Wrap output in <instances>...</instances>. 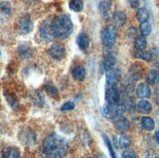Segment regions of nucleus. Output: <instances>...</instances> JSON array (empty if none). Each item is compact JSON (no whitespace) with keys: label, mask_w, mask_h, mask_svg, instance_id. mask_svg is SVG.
Wrapping results in <instances>:
<instances>
[{"label":"nucleus","mask_w":159,"mask_h":158,"mask_svg":"<svg viewBox=\"0 0 159 158\" xmlns=\"http://www.w3.org/2000/svg\"><path fill=\"white\" fill-rule=\"evenodd\" d=\"M151 29H152V26H151V24L148 22H148L142 23L140 25V31H141V34L143 36L149 35L151 32Z\"/></svg>","instance_id":"bb28decb"},{"label":"nucleus","mask_w":159,"mask_h":158,"mask_svg":"<svg viewBox=\"0 0 159 158\" xmlns=\"http://www.w3.org/2000/svg\"><path fill=\"white\" fill-rule=\"evenodd\" d=\"M102 42L106 47H112L117 38V29L114 25H107L102 31Z\"/></svg>","instance_id":"20e7f679"},{"label":"nucleus","mask_w":159,"mask_h":158,"mask_svg":"<svg viewBox=\"0 0 159 158\" xmlns=\"http://www.w3.org/2000/svg\"><path fill=\"white\" fill-rule=\"evenodd\" d=\"M1 158H20V154L15 147H6L3 149Z\"/></svg>","instance_id":"6ab92c4d"},{"label":"nucleus","mask_w":159,"mask_h":158,"mask_svg":"<svg viewBox=\"0 0 159 158\" xmlns=\"http://www.w3.org/2000/svg\"><path fill=\"white\" fill-rule=\"evenodd\" d=\"M49 55L50 57L56 61L63 60L66 56V49L64 45L60 43H54L49 49Z\"/></svg>","instance_id":"39448f33"},{"label":"nucleus","mask_w":159,"mask_h":158,"mask_svg":"<svg viewBox=\"0 0 159 158\" xmlns=\"http://www.w3.org/2000/svg\"><path fill=\"white\" fill-rule=\"evenodd\" d=\"M121 78V71L118 68H111L107 71L106 73V79L107 83L109 86H115L119 82Z\"/></svg>","instance_id":"0eeeda50"},{"label":"nucleus","mask_w":159,"mask_h":158,"mask_svg":"<svg viewBox=\"0 0 159 158\" xmlns=\"http://www.w3.org/2000/svg\"><path fill=\"white\" fill-rule=\"evenodd\" d=\"M142 126L143 127V129H146L147 131H152V130L154 129L155 123L151 117H148V116H143V117L142 118Z\"/></svg>","instance_id":"5701e85b"},{"label":"nucleus","mask_w":159,"mask_h":158,"mask_svg":"<svg viewBox=\"0 0 159 158\" xmlns=\"http://www.w3.org/2000/svg\"><path fill=\"white\" fill-rule=\"evenodd\" d=\"M148 41L146 36L143 35H137L134 39V47L136 48V50L138 51H143L147 48Z\"/></svg>","instance_id":"a211bd4d"},{"label":"nucleus","mask_w":159,"mask_h":158,"mask_svg":"<svg viewBox=\"0 0 159 158\" xmlns=\"http://www.w3.org/2000/svg\"><path fill=\"white\" fill-rule=\"evenodd\" d=\"M72 76L76 80H83L86 76V70L83 66H75L72 70Z\"/></svg>","instance_id":"412c9836"},{"label":"nucleus","mask_w":159,"mask_h":158,"mask_svg":"<svg viewBox=\"0 0 159 158\" xmlns=\"http://www.w3.org/2000/svg\"><path fill=\"white\" fill-rule=\"evenodd\" d=\"M159 80V73L157 70H150L147 76V83L149 85H154Z\"/></svg>","instance_id":"a878e982"},{"label":"nucleus","mask_w":159,"mask_h":158,"mask_svg":"<svg viewBox=\"0 0 159 158\" xmlns=\"http://www.w3.org/2000/svg\"><path fill=\"white\" fill-rule=\"evenodd\" d=\"M113 124L117 131H119L121 133H125L130 129V122L126 117H124V116H119V117L114 118Z\"/></svg>","instance_id":"f8f14e48"},{"label":"nucleus","mask_w":159,"mask_h":158,"mask_svg":"<svg viewBox=\"0 0 159 158\" xmlns=\"http://www.w3.org/2000/svg\"><path fill=\"white\" fill-rule=\"evenodd\" d=\"M18 29L20 33L22 34H27L31 32V30L33 29V23L31 22L30 18L29 16L20 18L18 24Z\"/></svg>","instance_id":"423d86ee"},{"label":"nucleus","mask_w":159,"mask_h":158,"mask_svg":"<svg viewBox=\"0 0 159 158\" xmlns=\"http://www.w3.org/2000/svg\"><path fill=\"white\" fill-rule=\"evenodd\" d=\"M122 105L124 106V107H125V111H133L135 108V101L133 98L130 97L124 101Z\"/></svg>","instance_id":"cd10ccee"},{"label":"nucleus","mask_w":159,"mask_h":158,"mask_svg":"<svg viewBox=\"0 0 159 158\" xmlns=\"http://www.w3.org/2000/svg\"><path fill=\"white\" fill-rule=\"evenodd\" d=\"M106 101L107 104H117L119 102L120 95L118 90L114 86H109L106 91Z\"/></svg>","instance_id":"9b49d317"},{"label":"nucleus","mask_w":159,"mask_h":158,"mask_svg":"<svg viewBox=\"0 0 159 158\" xmlns=\"http://www.w3.org/2000/svg\"><path fill=\"white\" fill-rule=\"evenodd\" d=\"M125 112V107L120 104H106L102 107V113L107 119H114L116 117L122 116Z\"/></svg>","instance_id":"7ed1b4c3"},{"label":"nucleus","mask_w":159,"mask_h":158,"mask_svg":"<svg viewBox=\"0 0 159 158\" xmlns=\"http://www.w3.org/2000/svg\"><path fill=\"white\" fill-rule=\"evenodd\" d=\"M115 64H116V58L113 55H107L105 57V60H103V68H105L106 71H107L113 68Z\"/></svg>","instance_id":"aec40b11"},{"label":"nucleus","mask_w":159,"mask_h":158,"mask_svg":"<svg viewBox=\"0 0 159 158\" xmlns=\"http://www.w3.org/2000/svg\"><path fill=\"white\" fill-rule=\"evenodd\" d=\"M93 158H107L105 155L103 154H102V155H100V156H96V157H93Z\"/></svg>","instance_id":"72a5a7b5"},{"label":"nucleus","mask_w":159,"mask_h":158,"mask_svg":"<svg viewBox=\"0 0 159 158\" xmlns=\"http://www.w3.org/2000/svg\"><path fill=\"white\" fill-rule=\"evenodd\" d=\"M149 19V12L147 8H140L137 12V20L140 24L148 22Z\"/></svg>","instance_id":"4be33fe9"},{"label":"nucleus","mask_w":159,"mask_h":158,"mask_svg":"<svg viewBox=\"0 0 159 158\" xmlns=\"http://www.w3.org/2000/svg\"><path fill=\"white\" fill-rule=\"evenodd\" d=\"M68 150L66 140L58 134H51L43 140L41 145V154L44 158H61Z\"/></svg>","instance_id":"f257e3e1"},{"label":"nucleus","mask_w":159,"mask_h":158,"mask_svg":"<svg viewBox=\"0 0 159 158\" xmlns=\"http://www.w3.org/2000/svg\"><path fill=\"white\" fill-rule=\"evenodd\" d=\"M113 142H114L115 147L120 148V149L129 148L130 146H131V142H132L129 137H127L126 135H124V134H119V135L114 136Z\"/></svg>","instance_id":"1a4fd4ad"},{"label":"nucleus","mask_w":159,"mask_h":158,"mask_svg":"<svg viewBox=\"0 0 159 158\" xmlns=\"http://www.w3.org/2000/svg\"><path fill=\"white\" fill-rule=\"evenodd\" d=\"M121 158H137V154L135 152V150L131 148H126L124 149V151H122Z\"/></svg>","instance_id":"c85d7f7f"},{"label":"nucleus","mask_w":159,"mask_h":158,"mask_svg":"<svg viewBox=\"0 0 159 158\" xmlns=\"http://www.w3.org/2000/svg\"><path fill=\"white\" fill-rule=\"evenodd\" d=\"M45 89H46L47 93H49L50 95H56L57 94V89L52 85H46Z\"/></svg>","instance_id":"7c9ffc66"},{"label":"nucleus","mask_w":159,"mask_h":158,"mask_svg":"<svg viewBox=\"0 0 159 158\" xmlns=\"http://www.w3.org/2000/svg\"><path fill=\"white\" fill-rule=\"evenodd\" d=\"M51 20H46L45 22L41 25L40 26V36L42 39L45 41H50L53 37V33H52V29H51Z\"/></svg>","instance_id":"6e6552de"},{"label":"nucleus","mask_w":159,"mask_h":158,"mask_svg":"<svg viewBox=\"0 0 159 158\" xmlns=\"http://www.w3.org/2000/svg\"><path fill=\"white\" fill-rule=\"evenodd\" d=\"M143 75V67L138 63H135L133 65H131L129 67V76L130 78L134 80V81H138L142 79Z\"/></svg>","instance_id":"9d476101"},{"label":"nucleus","mask_w":159,"mask_h":158,"mask_svg":"<svg viewBox=\"0 0 159 158\" xmlns=\"http://www.w3.org/2000/svg\"><path fill=\"white\" fill-rule=\"evenodd\" d=\"M76 43L81 50H86L90 46V38L86 33H80L76 38Z\"/></svg>","instance_id":"dca6fc26"},{"label":"nucleus","mask_w":159,"mask_h":158,"mask_svg":"<svg viewBox=\"0 0 159 158\" xmlns=\"http://www.w3.org/2000/svg\"><path fill=\"white\" fill-rule=\"evenodd\" d=\"M75 107L74 104L71 102H66L65 104L61 106V111H72V109Z\"/></svg>","instance_id":"c756f323"},{"label":"nucleus","mask_w":159,"mask_h":158,"mask_svg":"<svg viewBox=\"0 0 159 158\" xmlns=\"http://www.w3.org/2000/svg\"><path fill=\"white\" fill-rule=\"evenodd\" d=\"M155 140H156V142H157V143H158V146H159V130L155 132Z\"/></svg>","instance_id":"473e14b6"},{"label":"nucleus","mask_w":159,"mask_h":158,"mask_svg":"<svg viewBox=\"0 0 159 158\" xmlns=\"http://www.w3.org/2000/svg\"><path fill=\"white\" fill-rule=\"evenodd\" d=\"M18 55L20 56V58H22V59H29L31 57L32 50L27 44H25V43L20 44L18 47Z\"/></svg>","instance_id":"f3484780"},{"label":"nucleus","mask_w":159,"mask_h":158,"mask_svg":"<svg viewBox=\"0 0 159 158\" xmlns=\"http://www.w3.org/2000/svg\"><path fill=\"white\" fill-rule=\"evenodd\" d=\"M136 94H137L138 97L141 98V99H147L151 94L150 87L148 86V83H140L137 86Z\"/></svg>","instance_id":"4468645a"},{"label":"nucleus","mask_w":159,"mask_h":158,"mask_svg":"<svg viewBox=\"0 0 159 158\" xmlns=\"http://www.w3.org/2000/svg\"><path fill=\"white\" fill-rule=\"evenodd\" d=\"M136 109H137V111L139 112V113L148 114V113L151 112V111H152V106H151V104L148 101L143 99L140 102H137Z\"/></svg>","instance_id":"ddd939ff"},{"label":"nucleus","mask_w":159,"mask_h":158,"mask_svg":"<svg viewBox=\"0 0 159 158\" xmlns=\"http://www.w3.org/2000/svg\"><path fill=\"white\" fill-rule=\"evenodd\" d=\"M70 8L74 11V12H80L83 10V7H84V2L83 0H70Z\"/></svg>","instance_id":"393cba45"},{"label":"nucleus","mask_w":159,"mask_h":158,"mask_svg":"<svg viewBox=\"0 0 159 158\" xmlns=\"http://www.w3.org/2000/svg\"><path fill=\"white\" fill-rule=\"evenodd\" d=\"M126 20H127V16H126L125 12H123V11H115L113 16H112V20H113L114 26L124 25L126 23Z\"/></svg>","instance_id":"2eb2a0df"},{"label":"nucleus","mask_w":159,"mask_h":158,"mask_svg":"<svg viewBox=\"0 0 159 158\" xmlns=\"http://www.w3.org/2000/svg\"><path fill=\"white\" fill-rule=\"evenodd\" d=\"M128 1H129L130 6L132 7L133 9H138V8H139V5H140L139 0H128Z\"/></svg>","instance_id":"2f4dec72"},{"label":"nucleus","mask_w":159,"mask_h":158,"mask_svg":"<svg viewBox=\"0 0 159 158\" xmlns=\"http://www.w3.org/2000/svg\"><path fill=\"white\" fill-rule=\"evenodd\" d=\"M137 57L143 60V61H151L154 58V55L151 51H138L137 53Z\"/></svg>","instance_id":"b1692460"},{"label":"nucleus","mask_w":159,"mask_h":158,"mask_svg":"<svg viewBox=\"0 0 159 158\" xmlns=\"http://www.w3.org/2000/svg\"><path fill=\"white\" fill-rule=\"evenodd\" d=\"M51 29L54 38L65 39L71 34L73 24L70 16L61 14L51 20Z\"/></svg>","instance_id":"f03ea898"}]
</instances>
